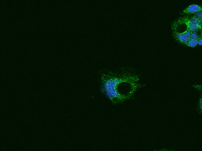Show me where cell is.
<instances>
[{
    "instance_id": "cell-1",
    "label": "cell",
    "mask_w": 202,
    "mask_h": 151,
    "mask_svg": "<svg viewBox=\"0 0 202 151\" xmlns=\"http://www.w3.org/2000/svg\"><path fill=\"white\" fill-rule=\"evenodd\" d=\"M101 91L113 104L123 103L134 96L142 85L138 76L126 72L101 73Z\"/></svg>"
},
{
    "instance_id": "cell-7",
    "label": "cell",
    "mask_w": 202,
    "mask_h": 151,
    "mask_svg": "<svg viewBox=\"0 0 202 151\" xmlns=\"http://www.w3.org/2000/svg\"><path fill=\"white\" fill-rule=\"evenodd\" d=\"M199 108L200 109V110L202 112V97L200 98V103H199Z\"/></svg>"
},
{
    "instance_id": "cell-11",
    "label": "cell",
    "mask_w": 202,
    "mask_h": 151,
    "mask_svg": "<svg viewBox=\"0 0 202 151\" xmlns=\"http://www.w3.org/2000/svg\"><path fill=\"white\" fill-rule=\"evenodd\" d=\"M156 151H158V150H156ZM159 151H164V150H159Z\"/></svg>"
},
{
    "instance_id": "cell-3",
    "label": "cell",
    "mask_w": 202,
    "mask_h": 151,
    "mask_svg": "<svg viewBox=\"0 0 202 151\" xmlns=\"http://www.w3.org/2000/svg\"><path fill=\"white\" fill-rule=\"evenodd\" d=\"M202 10V6H199L196 4H192L187 7L186 9L183 10V13L191 14V13H196L197 12Z\"/></svg>"
},
{
    "instance_id": "cell-6",
    "label": "cell",
    "mask_w": 202,
    "mask_h": 151,
    "mask_svg": "<svg viewBox=\"0 0 202 151\" xmlns=\"http://www.w3.org/2000/svg\"><path fill=\"white\" fill-rule=\"evenodd\" d=\"M195 16H196L200 20L202 21V10L197 12L196 13H195Z\"/></svg>"
},
{
    "instance_id": "cell-4",
    "label": "cell",
    "mask_w": 202,
    "mask_h": 151,
    "mask_svg": "<svg viewBox=\"0 0 202 151\" xmlns=\"http://www.w3.org/2000/svg\"><path fill=\"white\" fill-rule=\"evenodd\" d=\"M188 47L194 48L198 45V40H189L187 43Z\"/></svg>"
},
{
    "instance_id": "cell-9",
    "label": "cell",
    "mask_w": 202,
    "mask_h": 151,
    "mask_svg": "<svg viewBox=\"0 0 202 151\" xmlns=\"http://www.w3.org/2000/svg\"><path fill=\"white\" fill-rule=\"evenodd\" d=\"M198 45L202 46V36H201L199 38V40H198Z\"/></svg>"
},
{
    "instance_id": "cell-10",
    "label": "cell",
    "mask_w": 202,
    "mask_h": 151,
    "mask_svg": "<svg viewBox=\"0 0 202 151\" xmlns=\"http://www.w3.org/2000/svg\"><path fill=\"white\" fill-rule=\"evenodd\" d=\"M201 36H202V28H201Z\"/></svg>"
},
{
    "instance_id": "cell-8",
    "label": "cell",
    "mask_w": 202,
    "mask_h": 151,
    "mask_svg": "<svg viewBox=\"0 0 202 151\" xmlns=\"http://www.w3.org/2000/svg\"><path fill=\"white\" fill-rule=\"evenodd\" d=\"M193 87H195V88L199 89L202 92V85H193Z\"/></svg>"
},
{
    "instance_id": "cell-5",
    "label": "cell",
    "mask_w": 202,
    "mask_h": 151,
    "mask_svg": "<svg viewBox=\"0 0 202 151\" xmlns=\"http://www.w3.org/2000/svg\"><path fill=\"white\" fill-rule=\"evenodd\" d=\"M199 38H200L199 35L197 34V33L196 32H191L189 40H199Z\"/></svg>"
},
{
    "instance_id": "cell-2",
    "label": "cell",
    "mask_w": 202,
    "mask_h": 151,
    "mask_svg": "<svg viewBox=\"0 0 202 151\" xmlns=\"http://www.w3.org/2000/svg\"><path fill=\"white\" fill-rule=\"evenodd\" d=\"M187 17H183L174 22L172 28L175 38L180 43L186 44L189 40L191 32L187 26Z\"/></svg>"
}]
</instances>
